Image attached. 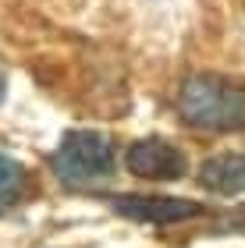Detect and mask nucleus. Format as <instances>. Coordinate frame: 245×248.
Here are the masks:
<instances>
[{
    "label": "nucleus",
    "instance_id": "obj_1",
    "mask_svg": "<svg viewBox=\"0 0 245 248\" xmlns=\"http://www.w3.org/2000/svg\"><path fill=\"white\" fill-rule=\"evenodd\" d=\"M178 114L199 131H245V85L224 75H188L178 89Z\"/></svg>",
    "mask_w": 245,
    "mask_h": 248
},
{
    "label": "nucleus",
    "instance_id": "obj_2",
    "mask_svg": "<svg viewBox=\"0 0 245 248\" xmlns=\"http://www.w3.org/2000/svg\"><path fill=\"white\" fill-rule=\"evenodd\" d=\"M50 170L68 188L99 185L114 174V142L99 131H71L53 149Z\"/></svg>",
    "mask_w": 245,
    "mask_h": 248
},
{
    "label": "nucleus",
    "instance_id": "obj_3",
    "mask_svg": "<svg viewBox=\"0 0 245 248\" xmlns=\"http://www.w3.org/2000/svg\"><path fill=\"white\" fill-rule=\"evenodd\" d=\"M125 167L142 181H181L188 174V156L167 139H142L125 153Z\"/></svg>",
    "mask_w": 245,
    "mask_h": 248
},
{
    "label": "nucleus",
    "instance_id": "obj_4",
    "mask_svg": "<svg viewBox=\"0 0 245 248\" xmlns=\"http://www.w3.org/2000/svg\"><path fill=\"white\" fill-rule=\"evenodd\" d=\"M110 206H114L125 220L153 223V227H171V223L203 217V206H199V202L178 199V195H117Z\"/></svg>",
    "mask_w": 245,
    "mask_h": 248
},
{
    "label": "nucleus",
    "instance_id": "obj_5",
    "mask_svg": "<svg viewBox=\"0 0 245 248\" xmlns=\"http://www.w3.org/2000/svg\"><path fill=\"white\" fill-rule=\"evenodd\" d=\"M199 185L213 195H245V153H217L199 167Z\"/></svg>",
    "mask_w": 245,
    "mask_h": 248
},
{
    "label": "nucleus",
    "instance_id": "obj_6",
    "mask_svg": "<svg viewBox=\"0 0 245 248\" xmlns=\"http://www.w3.org/2000/svg\"><path fill=\"white\" fill-rule=\"evenodd\" d=\"M25 191V167L0 153V213L11 209Z\"/></svg>",
    "mask_w": 245,
    "mask_h": 248
},
{
    "label": "nucleus",
    "instance_id": "obj_7",
    "mask_svg": "<svg viewBox=\"0 0 245 248\" xmlns=\"http://www.w3.org/2000/svg\"><path fill=\"white\" fill-rule=\"evenodd\" d=\"M4 93H7V78H4V71H0V103H4Z\"/></svg>",
    "mask_w": 245,
    "mask_h": 248
}]
</instances>
